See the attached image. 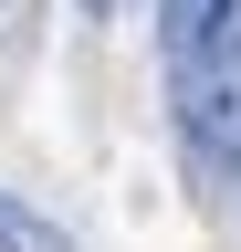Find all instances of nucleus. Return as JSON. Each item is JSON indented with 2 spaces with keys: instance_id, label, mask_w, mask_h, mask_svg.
Segmentation results:
<instances>
[{
  "instance_id": "obj_1",
  "label": "nucleus",
  "mask_w": 241,
  "mask_h": 252,
  "mask_svg": "<svg viewBox=\"0 0 241 252\" xmlns=\"http://www.w3.org/2000/svg\"><path fill=\"white\" fill-rule=\"evenodd\" d=\"M0 252H74V231L53 210H32L21 189H0Z\"/></svg>"
},
{
  "instance_id": "obj_2",
  "label": "nucleus",
  "mask_w": 241,
  "mask_h": 252,
  "mask_svg": "<svg viewBox=\"0 0 241 252\" xmlns=\"http://www.w3.org/2000/svg\"><path fill=\"white\" fill-rule=\"evenodd\" d=\"M74 11H84V21H115V11H126V0H74Z\"/></svg>"
}]
</instances>
